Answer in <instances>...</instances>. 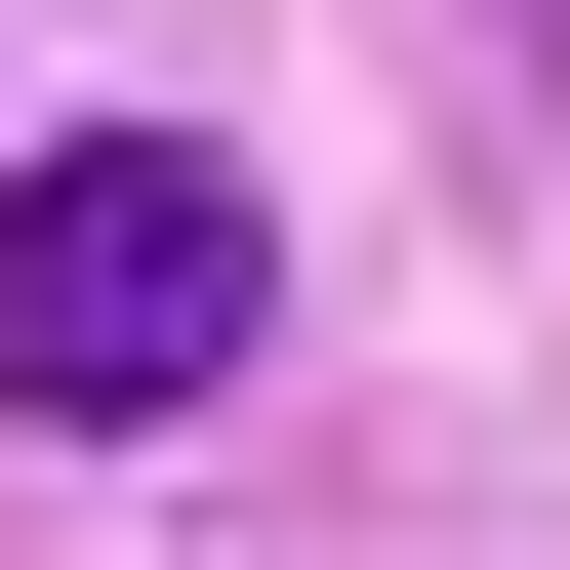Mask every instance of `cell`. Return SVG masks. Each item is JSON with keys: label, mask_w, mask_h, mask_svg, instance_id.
Segmentation results:
<instances>
[{"label": "cell", "mask_w": 570, "mask_h": 570, "mask_svg": "<svg viewBox=\"0 0 570 570\" xmlns=\"http://www.w3.org/2000/svg\"><path fill=\"white\" fill-rule=\"evenodd\" d=\"M245 164H164V122H122V164H0V407H82V449H122V407H204V367H245Z\"/></svg>", "instance_id": "6da1fadb"}]
</instances>
